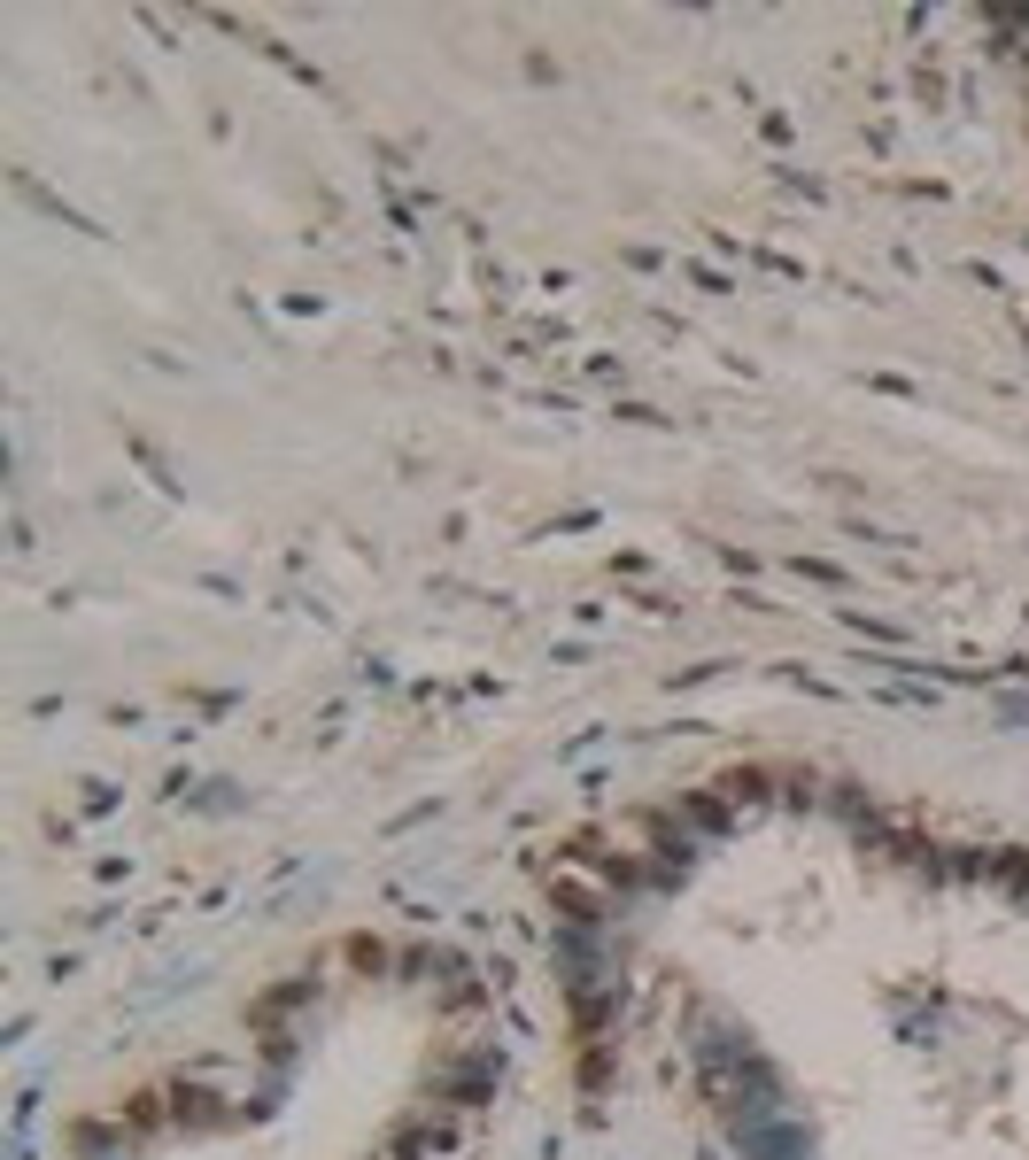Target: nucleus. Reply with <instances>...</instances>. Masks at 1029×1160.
I'll use <instances>...</instances> for the list:
<instances>
[]
</instances>
